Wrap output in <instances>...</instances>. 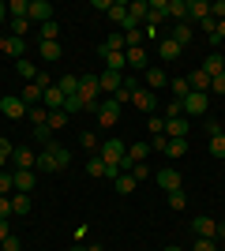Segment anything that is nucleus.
<instances>
[{
	"mask_svg": "<svg viewBox=\"0 0 225 251\" xmlns=\"http://www.w3.org/2000/svg\"><path fill=\"white\" fill-rule=\"evenodd\" d=\"M86 173H90V176L94 180H105V161H101V157H90V161H86Z\"/></svg>",
	"mask_w": 225,
	"mask_h": 251,
	"instance_id": "nucleus-37",
	"label": "nucleus"
},
{
	"mask_svg": "<svg viewBox=\"0 0 225 251\" xmlns=\"http://www.w3.org/2000/svg\"><path fill=\"white\" fill-rule=\"evenodd\" d=\"M64 101H68V98L64 94H60V86H49V90H45V98H42V105H45V109H49V113H56V109H64Z\"/></svg>",
	"mask_w": 225,
	"mask_h": 251,
	"instance_id": "nucleus-18",
	"label": "nucleus"
},
{
	"mask_svg": "<svg viewBox=\"0 0 225 251\" xmlns=\"http://www.w3.org/2000/svg\"><path fill=\"white\" fill-rule=\"evenodd\" d=\"M56 34H60L56 19H49V23H42V26H38V38H42V42H56Z\"/></svg>",
	"mask_w": 225,
	"mask_h": 251,
	"instance_id": "nucleus-35",
	"label": "nucleus"
},
{
	"mask_svg": "<svg viewBox=\"0 0 225 251\" xmlns=\"http://www.w3.org/2000/svg\"><path fill=\"white\" fill-rule=\"evenodd\" d=\"M206 109H210V98L206 94H188L184 98V116H206Z\"/></svg>",
	"mask_w": 225,
	"mask_h": 251,
	"instance_id": "nucleus-6",
	"label": "nucleus"
},
{
	"mask_svg": "<svg viewBox=\"0 0 225 251\" xmlns=\"http://www.w3.org/2000/svg\"><path fill=\"white\" fill-rule=\"evenodd\" d=\"M188 94H192V83H188V75H184V79H173V98H176V101H184Z\"/></svg>",
	"mask_w": 225,
	"mask_h": 251,
	"instance_id": "nucleus-36",
	"label": "nucleus"
},
{
	"mask_svg": "<svg viewBox=\"0 0 225 251\" xmlns=\"http://www.w3.org/2000/svg\"><path fill=\"white\" fill-rule=\"evenodd\" d=\"M11 154H15V147H11L8 139H0V165H8V161H11Z\"/></svg>",
	"mask_w": 225,
	"mask_h": 251,
	"instance_id": "nucleus-46",
	"label": "nucleus"
},
{
	"mask_svg": "<svg viewBox=\"0 0 225 251\" xmlns=\"http://www.w3.org/2000/svg\"><path fill=\"white\" fill-rule=\"evenodd\" d=\"M154 180H158V184H161L165 191H180V184H184L176 169H158V176H154Z\"/></svg>",
	"mask_w": 225,
	"mask_h": 251,
	"instance_id": "nucleus-15",
	"label": "nucleus"
},
{
	"mask_svg": "<svg viewBox=\"0 0 225 251\" xmlns=\"http://www.w3.org/2000/svg\"><path fill=\"white\" fill-rule=\"evenodd\" d=\"M143 79H147V90H150V94H154V90H161V86L169 83L165 68H147V72H143Z\"/></svg>",
	"mask_w": 225,
	"mask_h": 251,
	"instance_id": "nucleus-16",
	"label": "nucleus"
},
{
	"mask_svg": "<svg viewBox=\"0 0 225 251\" xmlns=\"http://www.w3.org/2000/svg\"><path fill=\"white\" fill-rule=\"evenodd\" d=\"M113 101H120V105H124V101H131V90H124V86H120L117 94H113Z\"/></svg>",
	"mask_w": 225,
	"mask_h": 251,
	"instance_id": "nucleus-57",
	"label": "nucleus"
},
{
	"mask_svg": "<svg viewBox=\"0 0 225 251\" xmlns=\"http://www.w3.org/2000/svg\"><path fill=\"white\" fill-rule=\"evenodd\" d=\"M11 15H8V4H4V0H0V23H8Z\"/></svg>",
	"mask_w": 225,
	"mask_h": 251,
	"instance_id": "nucleus-60",
	"label": "nucleus"
},
{
	"mask_svg": "<svg viewBox=\"0 0 225 251\" xmlns=\"http://www.w3.org/2000/svg\"><path fill=\"white\" fill-rule=\"evenodd\" d=\"M165 15L173 23H188V0H165Z\"/></svg>",
	"mask_w": 225,
	"mask_h": 251,
	"instance_id": "nucleus-17",
	"label": "nucleus"
},
{
	"mask_svg": "<svg viewBox=\"0 0 225 251\" xmlns=\"http://www.w3.org/2000/svg\"><path fill=\"white\" fill-rule=\"evenodd\" d=\"M11 23V38H26L30 34V19H8Z\"/></svg>",
	"mask_w": 225,
	"mask_h": 251,
	"instance_id": "nucleus-40",
	"label": "nucleus"
},
{
	"mask_svg": "<svg viewBox=\"0 0 225 251\" xmlns=\"http://www.w3.org/2000/svg\"><path fill=\"white\" fill-rule=\"evenodd\" d=\"M98 157L105 161V165L120 169L124 173V157H128V143H120V139H105L101 147H98Z\"/></svg>",
	"mask_w": 225,
	"mask_h": 251,
	"instance_id": "nucleus-3",
	"label": "nucleus"
},
{
	"mask_svg": "<svg viewBox=\"0 0 225 251\" xmlns=\"http://www.w3.org/2000/svg\"><path fill=\"white\" fill-rule=\"evenodd\" d=\"M124 56H128V72H135V68H143L147 72V49H124Z\"/></svg>",
	"mask_w": 225,
	"mask_h": 251,
	"instance_id": "nucleus-24",
	"label": "nucleus"
},
{
	"mask_svg": "<svg viewBox=\"0 0 225 251\" xmlns=\"http://www.w3.org/2000/svg\"><path fill=\"white\" fill-rule=\"evenodd\" d=\"M98 83H101V94L113 98L120 86H124V75H120V72H101V75H98Z\"/></svg>",
	"mask_w": 225,
	"mask_h": 251,
	"instance_id": "nucleus-12",
	"label": "nucleus"
},
{
	"mask_svg": "<svg viewBox=\"0 0 225 251\" xmlns=\"http://www.w3.org/2000/svg\"><path fill=\"white\" fill-rule=\"evenodd\" d=\"M11 214H15V218H26V214H30V195L15 191V195H11Z\"/></svg>",
	"mask_w": 225,
	"mask_h": 251,
	"instance_id": "nucleus-27",
	"label": "nucleus"
},
{
	"mask_svg": "<svg viewBox=\"0 0 225 251\" xmlns=\"http://www.w3.org/2000/svg\"><path fill=\"white\" fill-rule=\"evenodd\" d=\"M210 90H214V94H225V72H222V75H214V79H210Z\"/></svg>",
	"mask_w": 225,
	"mask_h": 251,
	"instance_id": "nucleus-53",
	"label": "nucleus"
},
{
	"mask_svg": "<svg viewBox=\"0 0 225 251\" xmlns=\"http://www.w3.org/2000/svg\"><path fill=\"white\" fill-rule=\"evenodd\" d=\"M79 101H83L86 113H98V105H101V83H98V75L83 72V79H79Z\"/></svg>",
	"mask_w": 225,
	"mask_h": 251,
	"instance_id": "nucleus-2",
	"label": "nucleus"
},
{
	"mask_svg": "<svg viewBox=\"0 0 225 251\" xmlns=\"http://www.w3.org/2000/svg\"><path fill=\"white\" fill-rule=\"evenodd\" d=\"M4 52H8L11 60H26V42H23V38H8V42H4Z\"/></svg>",
	"mask_w": 225,
	"mask_h": 251,
	"instance_id": "nucleus-23",
	"label": "nucleus"
},
{
	"mask_svg": "<svg viewBox=\"0 0 225 251\" xmlns=\"http://www.w3.org/2000/svg\"><path fill=\"white\" fill-rule=\"evenodd\" d=\"M0 113L8 116V120H23V116L30 113V105L23 101V98H15V94H8V98H0Z\"/></svg>",
	"mask_w": 225,
	"mask_h": 251,
	"instance_id": "nucleus-5",
	"label": "nucleus"
},
{
	"mask_svg": "<svg viewBox=\"0 0 225 251\" xmlns=\"http://www.w3.org/2000/svg\"><path fill=\"white\" fill-rule=\"evenodd\" d=\"M147 131H150V135H165V116L154 113V116L147 120Z\"/></svg>",
	"mask_w": 225,
	"mask_h": 251,
	"instance_id": "nucleus-42",
	"label": "nucleus"
},
{
	"mask_svg": "<svg viewBox=\"0 0 225 251\" xmlns=\"http://www.w3.org/2000/svg\"><path fill=\"white\" fill-rule=\"evenodd\" d=\"M98 147H101V143H98L94 131H83V150H94V154H98Z\"/></svg>",
	"mask_w": 225,
	"mask_h": 251,
	"instance_id": "nucleus-48",
	"label": "nucleus"
},
{
	"mask_svg": "<svg viewBox=\"0 0 225 251\" xmlns=\"http://www.w3.org/2000/svg\"><path fill=\"white\" fill-rule=\"evenodd\" d=\"M38 52H42V60H49V64H56L60 56H64L60 42H38Z\"/></svg>",
	"mask_w": 225,
	"mask_h": 251,
	"instance_id": "nucleus-20",
	"label": "nucleus"
},
{
	"mask_svg": "<svg viewBox=\"0 0 225 251\" xmlns=\"http://www.w3.org/2000/svg\"><path fill=\"white\" fill-rule=\"evenodd\" d=\"M11 184H15V191L26 195V191H34V184H38V173H34V169H15V173H11Z\"/></svg>",
	"mask_w": 225,
	"mask_h": 251,
	"instance_id": "nucleus-8",
	"label": "nucleus"
},
{
	"mask_svg": "<svg viewBox=\"0 0 225 251\" xmlns=\"http://www.w3.org/2000/svg\"><path fill=\"white\" fill-rule=\"evenodd\" d=\"M188 83H192V90H195V94H210V75H206L203 68L188 75Z\"/></svg>",
	"mask_w": 225,
	"mask_h": 251,
	"instance_id": "nucleus-22",
	"label": "nucleus"
},
{
	"mask_svg": "<svg viewBox=\"0 0 225 251\" xmlns=\"http://www.w3.org/2000/svg\"><path fill=\"white\" fill-rule=\"evenodd\" d=\"M165 120H176V116H184V101H176V98H173V101H165Z\"/></svg>",
	"mask_w": 225,
	"mask_h": 251,
	"instance_id": "nucleus-41",
	"label": "nucleus"
},
{
	"mask_svg": "<svg viewBox=\"0 0 225 251\" xmlns=\"http://www.w3.org/2000/svg\"><path fill=\"white\" fill-rule=\"evenodd\" d=\"M86 251H105V248H101V244H90V248H86Z\"/></svg>",
	"mask_w": 225,
	"mask_h": 251,
	"instance_id": "nucleus-62",
	"label": "nucleus"
},
{
	"mask_svg": "<svg viewBox=\"0 0 225 251\" xmlns=\"http://www.w3.org/2000/svg\"><path fill=\"white\" fill-rule=\"evenodd\" d=\"M0 218H15L11 214V195H0Z\"/></svg>",
	"mask_w": 225,
	"mask_h": 251,
	"instance_id": "nucleus-51",
	"label": "nucleus"
},
{
	"mask_svg": "<svg viewBox=\"0 0 225 251\" xmlns=\"http://www.w3.org/2000/svg\"><path fill=\"white\" fill-rule=\"evenodd\" d=\"M0 251H19V236H15V232H11V236H8V240H4V244H0Z\"/></svg>",
	"mask_w": 225,
	"mask_h": 251,
	"instance_id": "nucleus-55",
	"label": "nucleus"
},
{
	"mask_svg": "<svg viewBox=\"0 0 225 251\" xmlns=\"http://www.w3.org/2000/svg\"><path fill=\"white\" fill-rule=\"evenodd\" d=\"M165 143H169V139H165V135H154V143H150V150H165Z\"/></svg>",
	"mask_w": 225,
	"mask_h": 251,
	"instance_id": "nucleus-59",
	"label": "nucleus"
},
{
	"mask_svg": "<svg viewBox=\"0 0 225 251\" xmlns=\"http://www.w3.org/2000/svg\"><path fill=\"white\" fill-rule=\"evenodd\" d=\"M192 34H195L192 23H173V34H169V38H173L176 45H188V42H192Z\"/></svg>",
	"mask_w": 225,
	"mask_h": 251,
	"instance_id": "nucleus-21",
	"label": "nucleus"
},
{
	"mask_svg": "<svg viewBox=\"0 0 225 251\" xmlns=\"http://www.w3.org/2000/svg\"><path fill=\"white\" fill-rule=\"evenodd\" d=\"M206 42H210V45H222V42H225V19H222V23L214 26V34H210Z\"/></svg>",
	"mask_w": 225,
	"mask_h": 251,
	"instance_id": "nucleus-49",
	"label": "nucleus"
},
{
	"mask_svg": "<svg viewBox=\"0 0 225 251\" xmlns=\"http://www.w3.org/2000/svg\"><path fill=\"white\" fill-rule=\"evenodd\" d=\"M68 165H72V154L60 143H45V150L38 154V169L42 173H64Z\"/></svg>",
	"mask_w": 225,
	"mask_h": 251,
	"instance_id": "nucleus-1",
	"label": "nucleus"
},
{
	"mask_svg": "<svg viewBox=\"0 0 225 251\" xmlns=\"http://www.w3.org/2000/svg\"><path fill=\"white\" fill-rule=\"evenodd\" d=\"M192 251H218V240H195Z\"/></svg>",
	"mask_w": 225,
	"mask_h": 251,
	"instance_id": "nucleus-52",
	"label": "nucleus"
},
{
	"mask_svg": "<svg viewBox=\"0 0 225 251\" xmlns=\"http://www.w3.org/2000/svg\"><path fill=\"white\" fill-rule=\"evenodd\" d=\"M56 86H60V94H64V98H75V94H79V75H60Z\"/></svg>",
	"mask_w": 225,
	"mask_h": 251,
	"instance_id": "nucleus-29",
	"label": "nucleus"
},
{
	"mask_svg": "<svg viewBox=\"0 0 225 251\" xmlns=\"http://www.w3.org/2000/svg\"><path fill=\"white\" fill-rule=\"evenodd\" d=\"M15 72H19L26 83H34V79H38V68H34L30 60H15Z\"/></svg>",
	"mask_w": 225,
	"mask_h": 251,
	"instance_id": "nucleus-38",
	"label": "nucleus"
},
{
	"mask_svg": "<svg viewBox=\"0 0 225 251\" xmlns=\"http://www.w3.org/2000/svg\"><path fill=\"white\" fill-rule=\"evenodd\" d=\"M98 49H105V52H124V49H128V42H124V34H120V30H113L105 42L98 45Z\"/></svg>",
	"mask_w": 225,
	"mask_h": 251,
	"instance_id": "nucleus-26",
	"label": "nucleus"
},
{
	"mask_svg": "<svg viewBox=\"0 0 225 251\" xmlns=\"http://www.w3.org/2000/svg\"><path fill=\"white\" fill-rule=\"evenodd\" d=\"M42 98H45V90H42L38 83H26V86H23V101H26V105L42 101Z\"/></svg>",
	"mask_w": 225,
	"mask_h": 251,
	"instance_id": "nucleus-34",
	"label": "nucleus"
},
{
	"mask_svg": "<svg viewBox=\"0 0 225 251\" xmlns=\"http://www.w3.org/2000/svg\"><path fill=\"white\" fill-rule=\"evenodd\" d=\"M161 154L169 157V161H173V157H184V154H188V139H169V143H165V150H161Z\"/></svg>",
	"mask_w": 225,
	"mask_h": 251,
	"instance_id": "nucleus-31",
	"label": "nucleus"
},
{
	"mask_svg": "<svg viewBox=\"0 0 225 251\" xmlns=\"http://www.w3.org/2000/svg\"><path fill=\"white\" fill-rule=\"evenodd\" d=\"M4 42H8V38H0V52H4Z\"/></svg>",
	"mask_w": 225,
	"mask_h": 251,
	"instance_id": "nucleus-64",
	"label": "nucleus"
},
{
	"mask_svg": "<svg viewBox=\"0 0 225 251\" xmlns=\"http://www.w3.org/2000/svg\"><path fill=\"white\" fill-rule=\"evenodd\" d=\"M165 251H184V248H176V244H169V248H165Z\"/></svg>",
	"mask_w": 225,
	"mask_h": 251,
	"instance_id": "nucleus-63",
	"label": "nucleus"
},
{
	"mask_svg": "<svg viewBox=\"0 0 225 251\" xmlns=\"http://www.w3.org/2000/svg\"><path fill=\"white\" fill-rule=\"evenodd\" d=\"M11 161H15V169H38V154H34L30 147H15Z\"/></svg>",
	"mask_w": 225,
	"mask_h": 251,
	"instance_id": "nucleus-14",
	"label": "nucleus"
},
{
	"mask_svg": "<svg viewBox=\"0 0 225 251\" xmlns=\"http://www.w3.org/2000/svg\"><path fill=\"white\" fill-rule=\"evenodd\" d=\"M98 56L105 60V72H120V75H128V56H124V52H105V49H98Z\"/></svg>",
	"mask_w": 225,
	"mask_h": 251,
	"instance_id": "nucleus-9",
	"label": "nucleus"
},
{
	"mask_svg": "<svg viewBox=\"0 0 225 251\" xmlns=\"http://www.w3.org/2000/svg\"><path fill=\"white\" fill-rule=\"evenodd\" d=\"M203 72L210 75V79H214V75H222V72H225V56H222V52H210V56L203 60Z\"/></svg>",
	"mask_w": 225,
	"mask_h": 251,
	"instance_id": "nucleus-25",
	"label": "nucleus"
},
{
	"mask_svg": "<svg viewBox=\"0 0 225 251\" xmlns=\"http://www.w3.org/2000/svg\"><path fill=\"white\" fill-rule=\"evenodd\" d=\"M214 240H225V221H218V232H214Z\"/></svg>",
	"mask_w": 225,
	"mask_h": 251,
	"instance_id": "nucleus-61",
	"label": "nucleus"
},
{
	"mask_svg": "<svg viewBox=\"0 0 225 251\" xmlns=\"http://www.w3.org/2000/svg\"><path fill=\"white\" fill-rule=\"evenodd\" d=\"M120 113H124V105H120V101H113V98H101V105H98V124H101V127L120 124Z\"/></svg>",
	"mask_w": 225,
	"mask_h": 251,
	"instance_id": "nucleus-4",
	"label": "nucleus"
},
{
	"mask_svg": "<svg viewBox=\"0 0 225 251\" xmlns=\"http://www.w3.org/2000/svg\"><path fill=\"white\" fill-rule=\"evenodd\" d=\"M169 206L173 210H184V206H188V195H184V191H169Z\"/></svg>",
	"mask_w": 225,
	"mask_h": 251,
	"instance_id": "nucleus-44",
	"label": "nucleus"
},
{
	"mask_svg": "<svg viewBox=\"0 0 225 251\" xmlns=\"http://www.w3.org/2000/svg\"><path fill=\"white\" fill-rule=\"evenodd\" d=\"M210 19H214V23L225 19V0H210Z\"/></svg>",
	"mask_w": 225,
	"mask_h": 251,
	"instance_id": "nucleus-45",
	"label": "nucleus"
},
{
	"mask_svg": "<svg viewBox=\"0 0 225 251\" xmlns=\"http://www.w3.org/2000/svg\"><path fill=\"white\" fill-rule=\"evenodd\" d=\"M30 124H34V131H38V127H49V109H45V105H30Z\"/></svg>",
	"mask_w": 225,
	"mask_h": 251,
	"instance_id": "nucleus-30",
	"label": "nucleus"
},
{
	"mask_svg": "<svg viewBox=\"0 0 225 251\" xmlns=\"http://www.w3.org/2000/svg\"><path fill=\"white\" fill-rule=\"evenodd\" d=\"M0 195H15V184H11V173H0Z\"/></svg>",
	"mask_w": 225,
	"mask_h": 251,
	"instance_id": "nucleus-47",
	"label": "nucleus"
},
{
	"mask_svg": "<svg viewBox=\"0 0 225 251\" xmlns=\"http://www.w3.org/2000/svg\"><path fill=\"white\" fill-rule=\"evenodd\" d=\"M192 124H188V116H176V120H165V139H188Z\"/></svg>",
	"mask_w": 225,
	"mask_h": 251,
	"instance_id": "nucleus-13",
	"label": "nucleus"
},
{
	"mask_svg": "<svg viewBox=\"0 0 225 251\" xmlns=\"http://www.w3.org/2000/svg\"><path fill=\"white\" fill-rule=\"evenodd\" d=\"M131 176H135V180H139V184H143V180L150 176V169H147V161H139V165H131Z\"/></svg>",
	"mask_w": 225,
	"mask_h": 251,
	"instance_id": "nucleus-50",
	"label": "nucleus"
},
{
	"mask_svg": "<svg viewBox=\"0 0 225 251\" xmlns=\"http://www.w3.org/2000/svg\"><path fill=\"white\" fill-rule=\"evenodd\" d=\"M11 236V218H0V244Z\"/></svg>",
	"mask_w": 225,
	"mask_h": 251,
	"instance_id": "nucleus-54",
	"label": "nucleus"
},
{
	"mask_svg": "<svg viewBox=\"0 0 225 251\" xmlns=\"http://www.w3.org/2000/svg\"><path fill=\"white\" fill-rule=\"evenodd\" d=\"M26 11H30V0H8V15L11 19H26Z\"/></svg>",
	"mask_w": 225,
	"mask_h": 251,
	"instance_id": "nucleus-33",
	"label": "nucleus"
},
{
	"mask_svg": "<svg viewBox=\"0 0 225 251\" xmlns=\"http://www.w3.org/2000/svg\"><path fill=\"white\" fill-rule=\"evenodd\" d=\"M131 105H135V109H139V113H147V116H154V109H158V98L150 94V90H135V94H131Z\"/></svg>",
	"mask_w": 225,
	"mask_h": 251,
	"instance_id": "nucleus-10",
	"label": "nucleus"
},
{
	"mask_svg": "<svg viewBox=\"0 0 225 251\" xmlns=\"http://www.w3.org/2000/svg\"><path fill=\"white\" fill-rule=\"evenodd\" d=\"M26 19L38 23V26H42V23H49V19H53V4H49V0H30V11H26Z\"/></svg>",
	"mask_w": 225,
	"mask_h": 251,
	"instance_id": "nucleus-7",
	"label": "nucleus"
},
{
	"mask_svg": "<svg viewBox=\"0 0 225 251\" xmlns=\"http://www.w3.org/2000/svg\"><path fill=\"white\" fill-rule=\"evenodd\" d=\"M206 135H222V124H218V120H206Z\"/></svg>",
	"mask_w": 225,
	"mask_h": 251,
	"instance_id": "nucleus-58",
	"label": "nucleus"
},
{
	"mask_svg": "<svg viewBox=\"0 0 225 251\" xmlns=\"http://www.w3.org/2000/svg\"><path fill=\"white\" fill-rule=\"evenodd\" d=\"M214 26H218V23H214V19H210V15H206V19H203V23H199V30H203V34H206V38H210V34H214Z\"/></svg>",
	"mask_w": 225,
	"mask_h": 251,
	"instance_id": "nucleus-56",
	"label": "nucleus"
},
{
	"mask_svg": "<svg viewBox=\"0 0 225 251\" xmlns=\"http://www.w3.org/2000/svg\"><path fill=\"white\" fill-rule=\"evenodd\" d=\"M210 154L225 157V131H222V135H210Z\"/></svg>",
	"mask_w": 225,
	"mask_h": 251,
	"instance_id": "nucleus-43",
	"label": "nucleus"
},
{
	"mask_svg": "<svg viewBox=\"0 0 225 251\" xmlns=\"http://www.w3.org/2000/svg\"><path fill=\"white\" fill-rule=\"evenodd\" d=\"M135 188H139V180L131 176V173H120V176L113 180V191H117V195H131Z\"/></svg>",
	"mask_w": 225,
	"mask_h": 251,
	"instance_id": "nucleus-19",
	"label": "nucleus"
},
{
	"mask_svg": "<svg viewBox=\"0 0 225 251\" xmlns=\"http://www.w3.org/2000/svg\"><path fill=\"white\" fill-rule=\"evenodd\" d=\"M192 232H195V240H214L218 221H214V218H195V221H192Z\"/></svg>",
	"mask_w": 225,
	"mask_h": 251,
	"instance_id": "nucleus-11",
	"label": "nucleus"
},
{
	"mask_svg": "<svg viewBox=\"0 0 225 251\" xmlns=\"http://www.w3.org/2000/svg\"><path fill=\"white\" fill-rule=\"evenodd\" d=\"M105 15H109L113 23H117V26H124V19H128V4H120V0H113Z\"/></svg>",
	"mask_w": 225,
	"mask_h": 251,
	"instance_id": "nucleus-32",
	"label": "nucleus"
},
{
	"mask_svg": "<svg viewBox=\"0 0 225 251\" xmlns=\"http://www.w3.org/2000/svg\"><path fill=\"white\" fill-rule=\"evenodd\" d=\"M158 52H161V60H176L184 52V45H176L173 38H161V45H158Z\"/></svg>",
	"mask_w": 225,
	"mask_h": 251,
	"instance_id": "nucleus-28",
	"label": "nucleus"
},
{
	"mask_svg": "<svg viewBox=\"0 0 225 251\" xmlns=\"http://www.w3.org/2000/svg\"><path fill=\"white\" fill-rule=\"evenodd\" d=\"M68 120H72V116H68L64 109H56V113H49V131H60V127H68Z\"/></svg>",
	"mask_w": 225,
	"mask_h": 251,
	"instance_id": "nucleus-39",
	"label": "nucleus"
}]
</instances>
